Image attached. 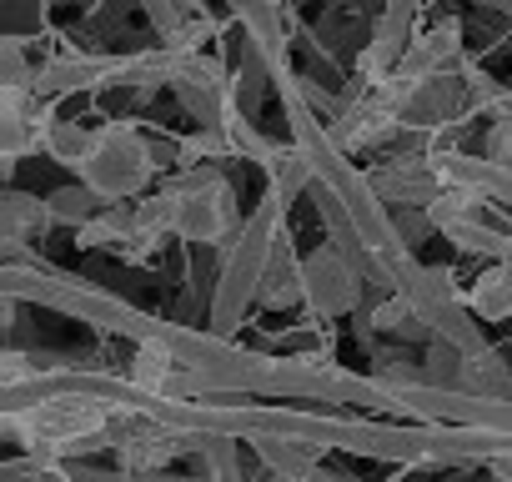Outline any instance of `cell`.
I'll return each mask as SVG.
<instances>
[{
  "mask_svg": "<svg viewBox=\"0 0 512 482\" xmlns=\"http://www.w3.org/2000/svg\"><path fill=\"white\" fill-rule=\"evenodd\" d=\"M136 51L131 56H96V51H66V56H51L41 71H36V96L46 101H66V96H81V91H106V86H131L136 81Z\"/></svg>",
  "mask_w": 512,
  "mask_h": 482,
  "instance_id": "6",
  "label": "cell"
},
{
  "mask_svg": "<svg viewBox=\"0 0 512 482\" xmlns=\"http://www.w3.org/2000/svg\"><path fill=\"white\" fill-rule=\"evenodd\" d=\"M81 247H101V252H131L141 241V221H136V201H106L81 231H76Z\"/></svg>",
  "mask_w": 512,
  "mask_h": 482,
  "instance_id": "13",
  "label": "cell"
},
{
  "mask_svg": "<svg viewBox=\"0 0 512 482\" xmlns=\"http://www.w3.org/2000/svg\"><path fill=\"white\" fill-rule=\"evenodd\" d=\"M302 482H357V477H347V472H332L327 462H317V467H312Z\"/></svg>",
  "mask_w": 512,
  "mask_h": 482,
  "instance_id": "28",
  "label": "cell"
},
{
  "mask_svg": "<svg viewBox=\"0 0 512 482\" xmlns=\"http://www.w3.org/2000/svg\"><path fill=\"white\" fill-rule=\"evenodd\" d=\"M51 201L46 196H31V191H6L0 196V236H21V241H41L51 231Z\"/></svg>",
  "mask_w": 512,
  "mask_h": 482,
  "instance_id": "15",
  "label": "cell"
},
{
  "mask_svg": "<svg viewBox=\"0 0 512 482\" xmlns=\"http://www.w3.org/2000/svg\"><path fill=\"white\" fill-rule=\"evenodd\" d=\"M236 26L246 31V41L262 51V61L272 66L277 81L292 76V41H287V16H282V0H226Z\"/></svg>",
  "mask_w": 512,
  "mask_h": 482,
  "instance_id": "9",
  "label": "cell"
},
{
  "mask_svg": "<svg viewBox=\"0 0 512 482\" xmlns=\"http://www.w3.org/2000/svg\"><path fill=\"white\" fill-rule=\"evenodd\" d=\"M292 302H302V257L292 252V236L282 231L277 252H272V267L262 277V307L267 312H287Z\"/></svg>",
  "mask_w": 512,
  "mask_h": 482,
  "instance_id": "14",
  "label": "cell"
},
{
  "mask_svg": "<svg viewBox=\"0 0 512 482\" xmlns=\"http://www.w3.org/2000/svg\"><path fill=\"white\" fill-rule=\"evenodd\" d=\"M46 6H76V11H96L101 0H46Z\"/></svg>",
  "mask_w": 512,
  "mask_h": 482,
  "instance_id": "30",
  "label": "cell"
},
{
  "mask_svg": "<svg viewBox=\"0 0 512 482\" xmlns=\"http://www.w3.org/2000/svg\"><path fill=\"white\" fill-rule=\"evenodd\" d=\"M362 297H367V277L337 247H317L302 257V302L317 322H337L347 312H362Z\"/></svg>",
  "mask_w": 512,
  "mask_h": 482,
  "instance_id": "5",
  "label": "cell"
},
{
  "mask_svg": "<svg viewBox=\"0 0 512 482\" xmlns=\"http://www.w3.org/2000/svg\"><path fill=\"white\" fill-rule=\"evenodd\" d=\"M141 11H146V21H151V31L161 36V46H171L206 6L201 0H141Z\"/></svg>",
  "mask_w": 512,
  "mask_h": 482,
  "instance_id": "24",
  "label": "cell"
},
{
  "mask_svg": "<svg viewBox=\"0 0 512 482\" xmlns=\"http://www.w3.org/2000/svg\"><path fill=\"white\" fill-rule=\"evenodd\" d=\"M437 171L452 186H472L502 206H512V166L492 161V156H467V151H437Z\"/></svg>",
  "mask_w": 512,
  "mask_h": 482,
  "instance_id": "12",
  "label": "cell"
},
{
  "mask_svg": "<svg viewBox=\"0 0 512 482\" xmlns=\"http://www.w3.org/2000/svg\"><path fill=\"white\" fill-rule=\"evenodd\" d=\"M372 181H377V191H382V201L387 206H432L437 196H442V171H437V156H397V161H387V166H377L372 171Z\"/></svg>",
  "mask_w": 512,
  "mask_h": 482,
  "instance_id": "10",
  "label": "cell"
},
{
  "mask_svg": "<svg viewBox=\"0 0 512 482\" xmlns=\"http://www.w3.org/2000/svg\"><path fill=\"white\" fill-rule=\"evenodd\" d=\"M467 307H472L482 322H507V317H512V267H507V262H492V267L467 287Z\"/></svg>",
  "mask_w": 512,
  "mask_h": 482,
  "instance_id": "18",
  "label": "cell"
},
{
  "mask_svg": "<svg viewBox=\"0 0 512 482\" xmlns=\"http://www.w3.org/2000/svg\"><path fill=\"white\" fill-rule=\"evenodd\" d=\"M176 196V236L181 241H201V247H226L241 231V211H236V186L211 171V166H186L176 181H161Z\"/></svg>",
  "mask_w": 512,
  "mask_h": 482,
  "instance_id": "3",
  "label": "cell"
},
{
  "mask_svg": "<svg viewBox=\"0 0 512 482\" xmlns=\"http://www.w3.org/2000/svg\"><path fill=\"white\" fill-rule=\"evenodd\" d=\"M492 467V482H512V457H502V462H487Z\"/></svg>",
  "mask_w": 512,
  "mask_h": 482,
  "instance_id": "29",
  "label": "cell"
},
{
  "mask_svg": "<svg viewBox=\"0 0 512 482\" xmlns=\"http://www.w3.org/2000/svg\"><path fill=\"white\" fill-rule=\"evenodd\" d=\"M272 482H297V477H272Z\"/></svg>",
  "mask_w": 512,
  "mask_h": 482,
  "instance_id": "31",
  "label": "cell"
},
{
  "mask_svg": "<svg viewBox=\"0 0 512 482\" xmlns=\"http://www.w3.org/2000/svg\"><path fill=\"white\" fill-rule=\"evenodd\" d=\"M452 66H462V21H437L432 31L412 36V46H407V56L397 61L392 76L422 81V76H437V71H452Z\"/></svg>",
  "mask_w": 512,
  "mask_h": 482,
  "instance_id": "11",
  "label": "cell"
},
{
  "mask_svg": "<svg viewBox=\"0 0 512 482\" xmlns=\"http://www.w3.org/2000/svg\"><path fill=\"white\" fill-rule=\"evenodd\" d=\"M332 131H337V141H342L352 156L367 151V146H382V141H392V136L402 131V121H397V101H392L382 86H367V91H357V96L342 101Z\"/></svg>",
  "mask_w": 512,
  "mask_h": 482,
  "instance_id": "8",
  "label": "cell"
},
{
  "mask_svg": "<svg viewBox=\"0 0 512 482\" xmlns=\"http://www.w3.org/2000/svg\"><path fill=\"white\" fill-rule=\"evenodd\" d=\"M482 156L512 166V121H492V131H487V151H482Z\"/></svg>",
  "mask_w": 512,
  "mask_h": 482,
  "instance_id": "27",
  "label": "cell"
},
{
  "mask_svg": "<svg viewBox=\"0 0 512 482\" xmlns=\"http://www.w3.org/2000/svg\"><path fill=\"white\" fill-rule=\"evenodd\" d=\"M262 176H267V191H277V196H287V201H297L302 191H312L317 186V171H312V161H307V151L292 141V146H272V156L262 161Z\"/></svg>",
  "mask_w": 512,
  "mask_h": 482,
  "instance_id": "17",
  "label": "cell"
},
{
  "mask_svg": "<svg viewBox=\"0 0 512 482\" xmlns=\"http://www.w3.org/2000/svg\"><path fill=\"white\" fill-rule=\"evenodd\" d=\"M236 146L226 136V126H196L191 136L176 141V166H206V161H231Z\"/></svg>",
  "mask_w": 512,
  "mask_h": 482,
  "instance_id": "23",
  "label": "cell"
},
{
  "mask_svg": "<svg viewBox=\"0 0 512 482\" xmlns=\"http://www.w3.org/2000/svg\"><path fill=\"white\" fill-rule=\"evenodd\" d=\"M91 141H96V131H91V126H81V121H71V116H56V121H51V131H46V146H41V151H46L56 166L81 171V161H86Z\"/></svg>",
  "mask_w": 512,
  "mask_h": 482,
  "instance_id": "21",
  "label": "cell"
},
{
  "mask_svg": "<svg viewBox=\"0 0 512 482\" xmlns=\"http://www.w3.org/2000/svg\"><path fill=\"white\" fill-rule=\"evenodd\" d=\"M462 392H482V397H507L512 402V367L502 362V352L482 347L467 357V372H462Z\"/></svg>",
  "mask_w": 512,
  "mask_h": 482,
  "instance_id": "22",
  "label": "cell"
},
{
  "mask_svg": "<svg viewBox=\"0 0 512 482\" xmlns=\"http://www.w3.org/2000/svg\"><path fill=\"white\" fill-rule=\"evenodd\" d=\"M422 372H427L432 387H462L467 352L452 347V342H442V337H432V342H427V362H422Z\"/></svg>",
  "mask_w": 512,
  "mask_h": 482,
  "instance_id": "25",
  "label": "cell"
},
{
  "mask_svg": "<svg viewBox=\"0 0 512 482\" xmlns=\"http://www.w3.org/2000/svg\"><path fill=\"white\" fill-rule=\"evenodd\" d=\"M156 171H161V161H156V146L146 141V131L136 121H106V126H96V141L76 176L86 186H96L106 201H136V196H146Z\"/></svg>",
  "mask_w": 512,
  "mask_h": 482,
  "instance_id": "2",
  "label": "cell"
},
{
  "mask_svg": "<svg viewBox=\"0 0 512 482\" xmlns=\"http://www.w3.org/2000/svg\"><path fill=\"white\" fill-rule=\"evenodd\" d=\"M46 201H51V221H56V226H71V231H81V226L106 206V196H101L96 186H86L81 176H76V181H66V186H56Z\"/></svg>",
  "mask_w": 512,
  "mask_h": 482,
  "instance_id": "19",
  "label": "cell"
},
{
  "mask_svg": "<svg viewBox=\"0 0 512 482\" xmlns=\"http://www.w3.org/2000/svg\"><path fill=\"white\" fill-rule=\"evenodd\" d=\"M51 121H56V101L36 96V86H0V156H6V171L26 151L46 146Z\"/></svg>",
  "mask_w": 512,
  "mask_h": 482,
  "instance_id": "7",
  "label": "cell"
},
{
  "mask_svg": "<svg viewBox=\"0 0 512 482\" xmlns=\"http://www.w3.org/2000/svg\"><path fill=\"white\" fill-rule=\"evenodd\" d=\"M287 196L267 191L256 201V211L241 221V231L226 241L221 252V277H216V292H211V317L206 327L216 337H236L246 312L262 302V277L272 267V252H277V236L287 231Z\"/></svg>",
  "mask_w": 512,
  "mask_h": 482,
  "instance_id": "1",
  "label": "cell"
},
{
  "mask_svg": "<svg viewBox=\"0 0 512 482\" xmlns=\"http://www.w3.org/2000/svg\"><path fill=\"white\" fill-rule=\"evenodd\" d=\"M382 91L397 101V121H402V131H442V126H462V116H472L462 66L437 71V76H422V81L387 76Z\"/></svg>",
  "mask_w": 512,
  "mask_h": 482,
  "instance_id": "4",
  "label": "cell"
},
{
  "mask_svg": "<svg viewBox=\"0 0 512 482\" xmlns=\"http://www.w3.org/2000/svg\"><path fill=\"white\" fill-rule=\"evenodd\" d=\"M251 447H256V457H262L277 477H307L317 462H322V452L317 447H307V442H297V437H287V432H256V437H246Z\"/></svg>",
  "mask_w": 512,
  "mask_h": 482,
  "instance_id": "16",
  "label": "cell"
},
{
  "mask_svg": "<svg viewBox=\"0 0 512 482\" xmlns=\"http://www.w3.org/2000/svg\"><path fill=\"white\" fill-rule=\"evenodd\" d=\"M241 437H226V432H201L196 437V467L206 482H246L241 477V452H236Z\"/></svg>",
  "mask_w": 512,
  "mask_h": 482,
  "instance_id": "20",
  "label": "cell"
},
{
  "mask_svg": "<svg viewBox=\"0 0 512 482\" xmlns=\"http://www.w3.org/2000/svg\"><path fill=\"white\" fill-rule=\"evenodd\" d=\"M41 71V61H31L26 36H6L0 41V86H31Z\"/></svg>",
  "mask_w": 512,
  "mask_h": 482,
  "instance_id": "26",
  "label": "cell"
}]
</instances>
